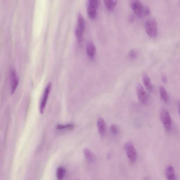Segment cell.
<instances>
[{
  "instance_id": "obj_14",
  "label": "cell",
  "mask_w": 180,
  "mask_h": 180,
  "mask_svg": "<svg viewBox=\"0 0 180 180\" xmlns=\"http://www.w3.org/2000/svg\"><path fill=\"white\" fill-rule=\"evenodd\" d=\"M159 93L162 100L165 103H168L169 98L167 91L164 87L162 86L160 87L159 88Z\"/></svg>"
},
{
  "instance_id": "obj_1",
  "label": "cell",
  "mask_w": 180,
  "mask_h": 180,
  "mask_svg": "<svg viewBox=\"0 0 180 180\" xmlns=\"http://www.w3.org/2000/svg\"><path fill=\"white\" fill-rule=\"evenodd\" d=\"M145 29L147 34L152 37L157 36V22L154 18H151L147 20L145 24Z\"/></svg>"
},
{
  "instance_id": "obj_4",
  "label": "cell",
  "mask_w": 180,
  "mask_h": 180,
  "mask_svg": "<svg viewBox=\"0 0 180 180\" xmlns=\"http://www.w3.org/2000/svg\"><path fill=\"white\" fill-rule=\"evenodd\" d=\"M130 7L136 15L139 17H141L143 15L144 7L140 1L137 0L132 1H130Z\"/></svg>"
},
{
  "instance_id": "obj_15",
  "label": "cell",
  "mask_w": 180,
  "mask_h": 180,
  "mask_svg": "<svg viewBox=\"0 0 180 180\" xmlns=\"http://www.w3.org/2000/svg\"><path fill=\"white\" fill-rule=\"evenodd\" d=\"M104 2L107 9L110 10L114 9L117 3V1L115 0H105Z\"/></svg>"
},
{
  "instance_id": "obj_12",
  "label": "cell",
  "mask_w": 180,
  "mask_h": 180,
  "mask_svg": "<svg viewBox=\"0 0 180 180\" xmlns=\"http://www.w3.org/2000/svg\"><path fill=\"white\" fill-rule=\"evenodd\" d=\"M143 81L144 86L147 91L150 92H152L153 90V87L149 77L146 74L143 75Z\"/></svg>"
},
{
  "instance_id": "obj_13",
  "label": "cell",
  "mask_w": 180,
  "mask_h": 180,
  "mask_svg": "<svg viewBox=\"0 0 180 180\" xmlns=\"http://www.w3.org/2000/svg\"><path fill=\"white\" fill-rule=\"evenodd\" d=\"M83 153L87 160L88 162L91 163L94 162L95 158L94 155L91 151L87 149H85L84 150Z\"/></svg>"
},
{
  "instance_id": "obj_8",
  "label": "cell",
  "mask_w": 180,
  "mask_h": 180,
  "mask_svg": "<svg viewBox=\"0 0 180 180\" xmlns=\"http://www.w3.org/2000/svg\"><path fill=\"white\" fill-rule=\"evenodd\" d=\"M11 94H13L15 92L19 84V81L16 77V71L14 69L12 70L11 71Z\"/></svg>"
},
{
  "instance_id": "obj_7",
  "label": "cell",
  "mask_w": 180,
  "mask_h": 180,
  "mask_svg": "<svg viewBox=\"0 0 180 180\" xmlns=\"http://www.w3.org/2000/svg\"><path fill=\"white\" fill-rule=\"evenodd\" d=\"M136 91L139 100L140 102L143 104H146L148 101V97L143 87L140 84L136 86Z\"/></svg>"
},
{
  "instance_id": "obj_25",
  "label": "cell",
  "mask_w": 180,
  "mask_h": 180,
  "mask_svg": "<svg viewBox=\"0 0 180 180\" xmlns=\"http://www.w3.org/2000/svg\"><path fill=\"white\" fill-rule=\"evenodd\" d=\"M178 105L179 113L180 116V101L178 102Z\"/></svg>"
},
{
  "instance_id": "obj_6",
  "label": "cell",
  "mask_w": 180,
  "mask_h": 180,
  "mask_svg": "<svg viewBox=\"0 0 180 180\" xmlns=\"http://www.w3.org/2000/svg\"><path fill=\"white\" fill-rule=\"evenodd\" d=\"M51 83H49L46 86L45 89L44 94H43V97L41 101V102H40V112L41 114H43V113L44 112L49 93H50L51 90Z\"/></svg>"
},
{
  "instance_id": "obj_3",
  "label": "cell",
  "mask_w": 180,
  "mask_h": 180,
  "mask_svg": "<svg viewBox=\"0 0 180 180\" xmlns=\"http://www.w3.org/2000/svg\"><path fill=\"white\" fill-rule=\"evenodd\" d=\"M100 4V1L98 0H90L89 1L87 13L90 18L92 19H95L97 15V10Z\"/></svg>"
},
{
  "instance_id": "obj_17",
  "label": "cell",
  "mask_w": 180,
  "mask_h": 180,
  "mask_svg": "<svg viewBox=\"0 0 180 180\" xmlns=\"http://www.w3.org/2000/svg\"><path fill=\"white\" fill-rule=\"evenodd\" d=\"M66 170L62 167H58L56 171V176L59 180H62L65 176Z\"/></svg>"
},
{
  "instance_id": "obj_19",
  "label": "cell",
  "mask_w": 180,
  "mask_h": 180,
  "mask_svg": "<svg viewBox=\"0 0 180 180\" xmlns=\"http://www.w3.org/2000/svg\"><path fill=\"white\" fill-rule=\"evenodd\" d=\"M83 30L81 29L79 27H77L75 29V36L77 37V38L80 40L82 39Z\"/></svg>"
},
{
  "instance_id": "obj_11",
  "label": "cell",
  "mask_w": 180,
  "mask_h": 180,
  "mask_svg": "<svg viewBox=\"0 0 180 180\" xmlns=\"http://www.w3.org/2000/svg\"><path fill=\"white\" fill-rule=\"evenodd\" d=\"M165 173L167 180H176L175 170L172 166H168Z\"/></svg>"
},
{
  "instance_id": "obj_23",
  "label": "cell",
  "mask_w": 180,
  "mask_h": 180,
  "mask_svg": "<svg viewBox=\"0 0 180 180\" xmlns=\"http://www.w3.org/2000/svg\"><path fill=\"white\" fill-rule=\"evenodd\" d=\"M135 19V17L133 14H130L129 17V21L130 23L134 22Z\"/></svg>"
},
{
  "instance_id": "obj_20",
  "label": "cell",
  "mask_w": 180,
  "mask_h": 180,
  "mask_svg": "<svg viewBox=\"0 0 180 180\" xmlns=\"http://www.w3.org/2000/svg\"><path fill=\"white\" fill-rule=\"evenodd\" d=\"M110 130L112 134L116 135L118 133V129L117 126L115 125L112 124L110 127Z\"/></svg>"
},
{
  "instance_id": "obj_5",
  "label": "cell",
  "mask_w": 180,
  "mask_h": 180,
  "mask_svg": "<svg viewBox=\"0 0 180 180\" xmlns=\"http://www.w3.org/2000/svg\"><path fill=\"white\" fill-rule=\"evenodd\" d=\"M124 147L130 160L135 162L136 160L137 154L134 146L131 143H127L125 145Z\"/></svg>"
},
{
  "instance_id": "obj_2",
  "label": "cell",
  "mask_w": 180,
  "mask_h": 180,
  "mask_svg": "<svg viewBox=\"0 0 180 180\" xmlns=\"http://www.w3.org/2000/svg\"><path fill=\"white\" fill-rule=\"evenodd\" d=\"M160 117L165 129L169 131L172 125V120L169 113L167 110L162 109L161 112Z\"/></svg>"
},
{
  "instance_id": "obj_10",
  "label": "cell",
  "mask_w": 180,
  "mask_h": 180,
  "mask_svg": "<svg viewBox=\"0 0 180 180\" xmlns=\"http://www.w3.org/2000/svg\"><path fill=\"white\" fill-rule=\"evenodd\" d=\"M97 126L100 134L101 136H104L106 133V127L105 121L103 118L98 119L97 121Z\"/></svg>"
},
{
  "instance_id": "obj_9",
  "label": "cell",
  "mask_w": 180,
  "mask_h": 180,
  "mask_svg": "<svg viewBox=\"0 0 180 180\" xmlns=\"http://www.w3.org/2000/svg\"><path fill=\"white\" fill-rule=\"evenodd\" d=\"M87 52L89 57L91 59H93L96 52V49L93 42L92 41H89L87 45Z\"/></svg>"
},
{
  "instance_id": "obj_22",
  "label": "cell",
  "mask_w": 180,
  "mask_h": 180,
  "mask_svg": "<svg viewBox=\"0 0 180 180\" xmlns=\"http://www.w3.org/2000/svg\"><path fill=\"white\" fill-rule=\"evenodd\" d=\"M150 13V10L149 8L147 7H144L143 11V15L147 16Z\"/></svg>"
},
{
  "instance_id": "obj_21",
  "label": "cell",
  "mask_w": 180,
  "mask_h": 180,
  "mask_svg": "<svg viewBox=\"0 0 180 180\" xmlns=\"http://www.w3.org/2000/svg\"><path fill=\"white\" fill-rule=\"evenodd\" d=\"M129 56L131 59H135L136 57V51L134 50L130 51L129 53Z\"/></svg>"
},
{
  "instance_id": "obj_16",
  "label": "cell",
  "mask_w": 180,
  "mask_h": 180,
  "mask_svg": "<svg viewBox=\"0 0 180 180\" xmlns=\"http://www.w3.org/2000/svg\"><path fill=\"white\" fill-rule=\"evenodd\" d=\"M75 126L73 124H69L65 125L57 124L56 129L58 130H71L74 128Z\"/></svg>"
},
{
  "instance_id": "obj_24",
  "label": "cell",
  "mask_w": 180,
  "mask_h": 180,
  "mask_svg": "<svg viewBox=\"0 0 180 180\" xmlns=\"http://www.w3.org/2000/svg\"><path fill=\"white\" fill-rule=\"evenodd\" d=\"M161 79L162 82L165 83L167 82V77L165 75L163 74L162 75Z\"/></svg>"
},
{
  "instance_id": "obj_18",
  "label": "cell",
  "mask_w": 180,
  "mask_h": 180,
  "mask_svg": "<svg viewBox=\"0 0 180 180\" xmlns=\"http://www.w3.org/2000/svg\"><path fill=\"white\" fill-rule=\"evenodd\" d=\"M77 26L84 30L85 27V21L82 14L80 13L78 15Z\"/></svg>"
}]
</instances>
